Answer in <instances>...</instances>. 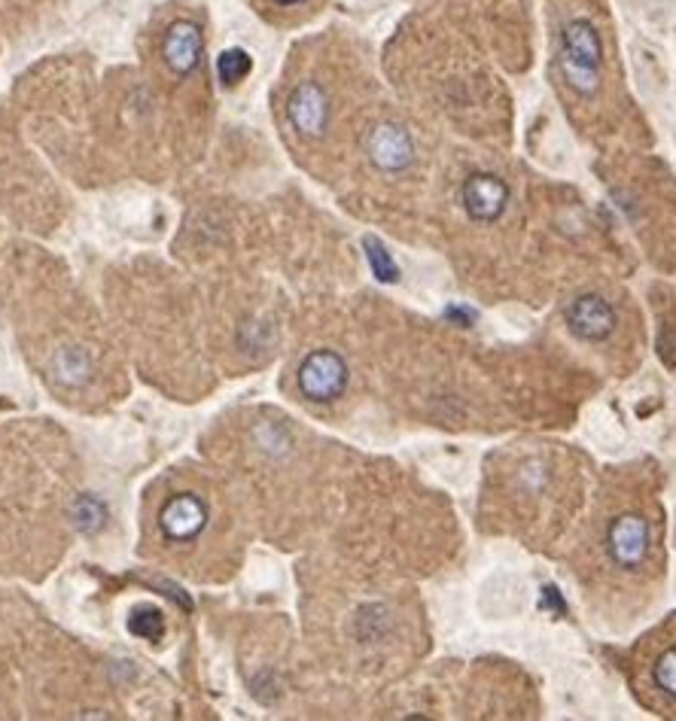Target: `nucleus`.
I'll return each instance as SVG.
<instances>
[{
	"mask_svg": "<svg viewBox=\"0 0 676 721\" xmlns=\"http://www.w3.org/2000/svg\"><path fill=\"white\" fill-rule=\"evenodd\" d=\"M607 548L610 557L622 569H636L643 566L646 554H650V524L643 514H622L616 518L607 533Z\"/></svg>",
	"mask_w": 676,
	"mask_h": 721,
	"instance_id": "nucleus-1",
	"label": "nucleus"
},
{
	"mask_svg": "<svg viewBox=\"0 0 676 721\" xmlns=\"http://www.w3.org/2000/svg\"><path fill=\"white\" fill-rule=\"evenodd\" d=\"M369 156L375 162V168L381 171H402L409 168L414 158V146L406 129H399L394 122L378 125L369 137Z\"/></svg>",
	"mask_w": 676,
	"mask_h": 721,
	"instance_id": "nucleus-4",
	"label": "nucleus"
},
{
	"mask_svg": "<svg viewBox=\"0 0 676 721\" xmlns=\"http://www.w3.org/2000/svg\"><path fill=\"white\" fill-rule=\"evenodd\" d=\"M567 326L583 342H603L616 329V311L600 296H579L567 308Z\"/></svg>",
	"mask_w": 676,
	"mask_h": 721,
	"instance_id": "nucleus-2",
	"label": "nucleus"
},
{
	"mask_svg": "<svg viewBox=\"0 0 676 721\" xmlns=\"http://www.w3.org/2000/svg\"><path fill=\"white\" fill-rule=\"evenodd\" d=\"M652 676H655L658 691L671 697V700H676V648H667V652L655 661Z\"/></svg>",
	"mask_w": 676,
	"mask_h": 721,
	"instance_id": "nucleus-11",
	"label": "nucleus"
},
{
	"mask_svg": "<svg viewBox=\"0 0 676 721\" xmlns=\"http://www.w3.org/2000/svg\"><path fill=\"white\" fill-rule=\"evenodd\" d=\"M564 53L591 67L603 65V43H600L597 27L591 22H585V19L570 22L564 27Z\"/></svg>",
	"mask_w": 676,
	"mask_h": 721,
	"instance_id": "nucleus-8",
	"label": "nucleus"
},
{
	"mask_svg": "<svg viewBox=\"0 0 676 721\" xmlns=\"http://www.w3.org/2000/svg\"><path fill=\"white\" fill-rule=\"evenodd\" d=\"M251 67V55L244 53V49H229V53L220 55V77H223V82H229V86H235V82L247 77Z\"/></svg>",
	"mask_w": 676,
	"mask_h": 721,
	"instance_id": "nucleus-10",
	"label": "nucleus"
},
{
	"mask_svg": "<svg viewBox=\"0 0 676 721\" xmlns=\"http://www.w3.org/2000/svg\"><path fill=\"white\" fill-rule=\"evenodd\" d=\"M509 201V186L494 174H473L464 184V208L476 223L500 220Z\"/></svg>",
	"mask_w": 676,
	"mask_h": 721,
	"instance_id": "nucleus-3",
	"label": "nucleus"
},
{
	"mask_svg": "<svg viewBox=\"0 0 676 721\" xmlns=\"http://www.w3.org/2000/svg\"><path fill=\"white\" fill-rule=\"evenodd\" d=\"M561 74L570 82L573 92L579 95H595L600 89V67L585 65V62H576L570 55H561Z\"/></svg>",
	"mask_w": 676,
	"mask_h": 721,
	"instance_id": "nucleus-9",
	"label": "nucleus"
},
{
	"mask_svg": "<svg viewBox=\"0 0 676 721\" xmlns=\"http://www.w3.org/2000/svg\"><path fill=\"white\" fill-rule=\"evenodd\" d=\"M369 244V259L372 265H375V271H378V277L381 280H397V265L390 263V256H387V249L378 244V241H366Z\"/></svg>",
	"mask_w": 676,
	"mask_h": 721,
	"instance_id": "nucleus-12",
	"label": "nucleus"
},
{
	"mask_svg": "<svg viewBox=\"0 0 676 721\" xmlns=\"http://www.w3.org/2000/svg\"><path fill=\"white\" fill-rule=\"evenodd\" d=\"M201 46H204V40H201L199 27L192 22H177L162 43V55L177 77H186L192 67L199 65Z\"/></svg>",
	"mask_w": 676,
	"mask_h": 721,
	"instance_id": "nucleus-7",
	"label": "nucleus"
},
{
	"mask_svg": "<svg viewBox=\"0 0 676 721\" xmlns=\"http://www.w3.org/2000/svg\"><path fill=\"white\" fill-rule=\"evenodd\" d=\"M326 117H330V107H326V95L314 82H302L290 98V122L308 137H318L326 129Z\"/></svg>",
	"mask_w": 676,
	"mask_h": 721,
	"instance_id": "nucleus-6",
	"label": "nucleus"
},
{
	"mask_svg": "<svg viewBox=\"0 0 676 721\" xmlns=\"http://www.w3.org/2000/svg\"><path fill=\"white\" fill-rule=\"evenodd\" d=\"M271 3H278V7H296V3H306V0H271Z\"/></svg>",
	"mask_w": 676,
	"mask_h": 721,
	"instance_id": "nucleus-13",
	"label": "nucleus"
},
{
	"mask_svg": "<svg viewBox=\"0 0 676 721\" xmlns=\"http://www.w3.org/2000/svg\"><path fill=\"white\" fill-rule=\"evenodd\" d=\"M347 368L342 356L335 354H314L302 366V390L311 399H335L345 390Z\"/></svg>",
	"mask_w": 676,
	"mask_h": 721,
	"instance_id": "nucleus-5",
	"label": "nucleus"
}]
</instances>
